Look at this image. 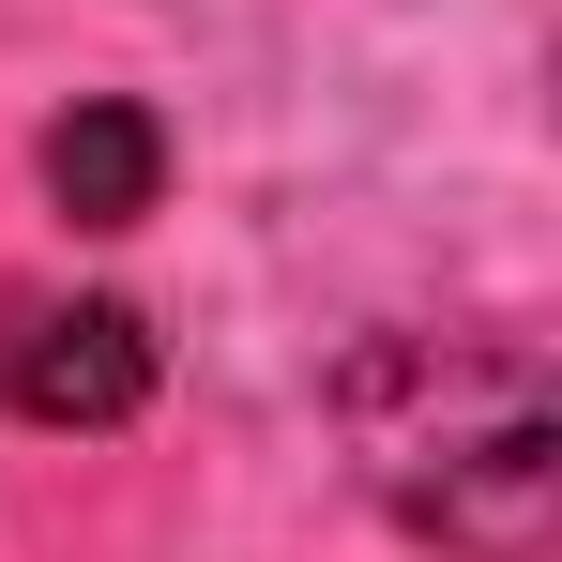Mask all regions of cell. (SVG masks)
<instances>
[{"instance_id": "obj_1", "label": "cell", "mask_w": 562, "mask_h": 562, "mask_svg": "<svg viewBox=\"0 0 562 562\" xmlns=\"http://www.w3.org/2000/svg\"><path fill=\"white\" fill-rule=\"evenodd\" d=\"M350 457L395 502V532H426L441 562H548L562 502V411L532 335H380L335 380Z\"/></svg>"}, {"instance_id": "obj_2", "label": "cell", "mask_w": 562, "mask_h": 562, "mask_svg": "<svg viewBox=\"0 0 562 562\" xmlns=\"http://www.w3.org/2000/svg\"><path fill=\"white\" fill-rule=\"evenodd\" d=\"M153 395V319L137 304H31L15 335V411L31 426H122Z\"/></svg>"}, {"instance_id": "obj_3", "label": "cell", "mask_w": 562, "mask_h": 562, "mask_svg": "<svg viewBox=\"0 0 562 562\" xmlns=\"http://www.w3.org/2000/svg\"><path fill=\"white\" fill-rule=\"evenodd\" d=\"M153 168H168V153H153L137 106H77V122L46 137V183H61L77 228H137V213H153Z\"/></svg>"}]
</instances>
